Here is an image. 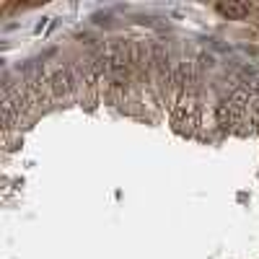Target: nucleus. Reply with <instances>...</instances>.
<instances>
[{
  "label": "nucleus",
  "mask_w": 259,
  "mask_h": 259,
  "mask_svg": "<svg viewBox=\"0 0 259 259\" xmlns=\"http://www.w3.org/2000/svg\"><path fill=\"white\" fill-rule=\"evenodd\" d=\"M256 133H259V127H256Z\"/></svg>",
  "instance_id": "obj_6"
},
{
  "label": "nucleus",
  "mask_w": 259,
  "mask_h": 259,
  "mask_svg": "<svg viewBox=\"0 0 259 259\" xmlns=\"http://www.w3.org/2000/svg\"><path fill=\"white\" fill-rule=\"evenodd\" d=\"M249 85H251V89L256 91V96H259V78H254V83H249Z\"/></svg>",
  "instance_id": "obj_5"
},
{
  "label": "nucleus",
  "mask_w": 259,
  "mask_h": 259,
  "mask_svg": "<svg viewBox=\"0 0 259 259\" xmlns=\"http://www.w3.org/2000/svg\"><path fill=\"white\" fill-rule=\"evenodd\" d=\"M215 124L221 130H233V117H231V109H228L226 101H221L215 106Z\"/></svg>",
  "instance_id": "obj_4"
},
{
  "label": "nucleus",
  "mask_w": 259,
  "mask_h": 259,
  "mask_svg": "<svg viewBox=\"0 0 259 259\" xmlns=\"http://www.w3.org/2000/svg\"><path fill=\"white\" fill-rule=\"evenodd\" d=\"M171 122H174V130L182 135H192L194 127H197V99H194V91H184L179 96V101L171 106Z\"/></svg>",
  "instance_id": "obj_1"
},
{
  "label": "nucleus",
  "mask_w": 259,
  "mask_h": 259,
  "mask_svg": "<svg viewBox=\"0 0 259 259\" xmlns=\"http://www.w3.org/2000/svg\"><path fill=\"white\" fill-rule=\"evenodd\" d=\"M215 8H218V13L226 16V18H244V16H249V6H246V3H236V0L218 3Z\"/></svg>",
  "instance_id": "obj_3"
},
{
  "label": "nucleus",
  "mask_w": 259,
  "mask_h": 259,
  "mask_svg": "<svg viewBox=\"0 0 259 259\" xmlns=\"http://www.w3.org/2000/svg\"><path fill=\"white\" fill-rule=\"evenodd\" d=\"M78 85V80L70 75V70L65 68H55V73L50 75V91H52V101H68L73 96V89Z\"/></svg>",
  "instance_id": "obj_2"
}]
</instances>
